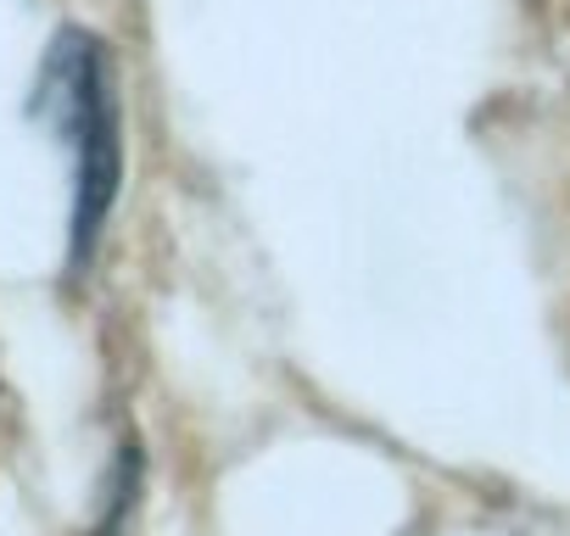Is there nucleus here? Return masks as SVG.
Wrapping results in <instances>:
<instances>
[{
    "instance_id": "1",
    "label": "nucleus",
    "mask_w": 570,
    "mask_h": 536,
    "mask_svg": "<svg viewBox=\"0 0 570 536\" xmlns=\"http://www.w3.org/2000/svg\"><path fill=\"white\" fill-rule=\"evenodd\" d=\"M29 112L57 135V146H68V162H73L68 280H85L124 190V101H118V73L101 34L90 29L51 34Z\"/></svg>"
}]
</instances>
